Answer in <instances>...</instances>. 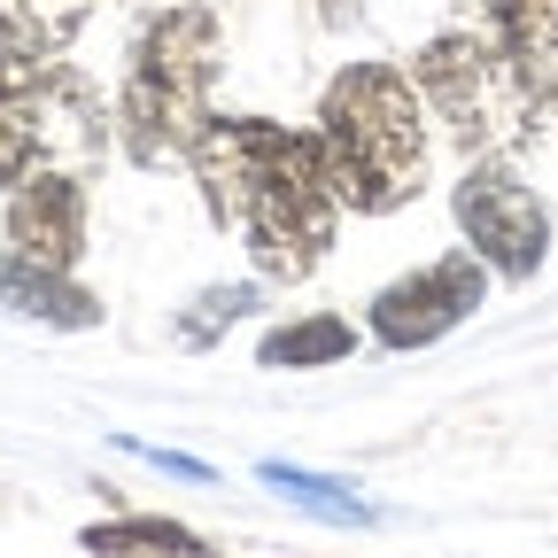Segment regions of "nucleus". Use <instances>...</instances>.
I'll return each instance as SVG.
<instances>
[{"label":"nucleus","mask_w":558,"mask_h":558,"mask_svg":"<svg viewBox=\"0 0 558 558\" xmlns=\"http://www.w3.org/2000/svg\"><path fill=\"white\" fill-rule=\"evenodd\" d=\"M318 148L341 209H403L427 186V101L388 62H349L318 101Z\"/></svg>","instance_id":"nucleus-1"},{"label":"nucleus","mask_w":558,"mask_h":558,"mask_svg":"<svg viewBox=\"0 0 558 558\" xmlns=\"http://www.w3.org/2000/svg\"><path fill=\"white\" fill-rule=\"evenodd\" d=\"M218 16L209 9H163L148 16L117 94V140L132 148V163L171 171L186 163L194 132L209 124V86H218Z\"/></svg>","instance_id":"nucleus-2"},{"label":"nucleus","mask_w":558,"mask_h":558,"mask_svg":"<svg viewBox=\"0 0 558 558\" xmlns=\"http://www.w3.org/2000/svg\"><path fill=\"white\" fill-rule=\"evenodd\" d=\"M411 86H418L427 117L458 140L465 156L520 148V140L535 132V117H543L497 32H435L411 54Z\"/></svg>","instance_id":"nucleus-3"},{"label":"nucleus","mask_w":558,"mask_h":558,"mask_svg":"<svg viewBox=\"0 0 558 558\" xmlns=\"http://www.w3.org/2000/svg\"><path fill=\"white\" fill-rule=\"evenodd\" d=\"M333 226H341V194H333V171H326V148L318 132H288L279 124L271 156L256 171V194H248V256L264 279H311L333 248Z\"/></svg>","instance_id":"nucleus-4"},{"label":"nucleus","mask_w":558,"mask_h":558,"mask_svg":"<svg viewBox=\"0 0 558 558\" xmlns=\"http://www.w3.org/2000/svg\"><path fill=\"white\" fill-rule=\"evenodd\" d=\"M450 209H458L465 248L488 271H505V279H535L543 271V256H550V209H543V194L505 156H473V171L450 186Z\"/></svg>","instance_id":"nucleus-5"},{"label":"nucleus","mask_w":558,"mask_h":558,"mask_svg":"<svg viewBox=\"0 0 558 558\" xmlns=\"http://www.w3.org/2000/svg\"><path fill=\"white\" fill-rule=\"evenodd\" d=\"M488 295V264L481 256H442V264H418L403 271L396 288L373 295V341L380 349H427L442 333H458Z\"/></svg>","instance_id":"nucleus-6"},{"label":"nucleus","mask_w":558,"mask_h":558,"mask_svg":"<svg viewBox=\"0 0 558 558\" xmlns=\"http://www.w3.org/2000/svg\"><path fill=\"white\" fill-rule=\"evenodd\" d=\"M9 248L24 264H54V271L78 264V248H86V186H78V171L32 163L9 186Z\"/></svg>","instance_id":"nucleus-7"},{"label":"nucleus","mask_w":558,"mask_h":558,"mask_svg":"<svg viewBox=\"0 0 558 558\" xmlns=\"http://www.w3.org/2000/svg\"><path fill=\"white\" fill-rule=\"evenodd\" d=\"M488 32L505 39L535 109L558 117V0H488Z\"/></svg>","instance_id":"nucleus-8"},{"label":"nucleus","mask_w":558,"mask_h":558,"mask_svg":"<svg viewBox=\"0 0 558 558\" xmlns=\"http://www.w3.org/2000/svg\"><path fill=\"white\" fill-rule=\"evenodd\" d=\"M0 303H9L16 318H39V326H62V333H86L101 318V303L86 288H70V271L54 264H0Z\"/></svg>","instance_id":"nucleus-9"},{"label":"nucleus","mask_w":558,"mask_h":558,"mask_svg":"<svg viewBox=\"0 0 558 558\" xmlns=\"http://www.w3.org/2000/svg\"><path fill=\"white\" fill-rule=\"evenodd\" d=\"M32 78H39V54H9V47H0V194H9V186L39 163Z\"/></svg>","instance_id":"nucleus-10"},{"label":"nucleus","mask_w":558,"mask_h":558,"mask_svg":"<svg viewBox=\"0 0 558 558\" xmlns=\"http://www.w3.org/2000/svg\"><path fill=\"white\" fill-rule=\"evenodd\" d=\"M94 0H0V47L9 54H62L86 32Z\"/></svg>","instance_id":"nucleus-11"},{"label":"nucleus","mask_w":558,"mask_h":558,"mask_svg":"<svg viewBox=\"0 0 558 558\" xmlns=\"http://www.w3.org/2000/svg\"><path fill=\"white\" fill-rule=\"evenodd\" d=\"M349 349H357V333H349L341 318H295V326L264 333L256 357H264V365H341Z\"/></svg>","instance_id":"nucleus-12"},{"label":"nucleus","mask_w":558,"mask_h":558,"mask_svg":"<svg viewBox=\"0 0 558 558\" xmlns=\"http://www.w3.org/2000/svg\"><path fill=\"white\" fill-rule=\"evenodd\" d=\"M264 481H271V488H288L295 505L326 512V520H349V527H365V520H373V512H365L357 497H349L341 481H326V473H303V465H279V458H271V465H264Z\"/></svg>","instance_id":"nucleus-13"},{"label":"nucleus","mask_w":558,"mask_h":558,"mask_svg":"<svg viewBox=\"0 0 558 558\" xmlns=\"http://www.w3.org/2000/svg\"><path fill=\"white\" fill-rule=\"evenodd\" d=\"M86 550H209V543L179 520H101L86 527Z\"/></svg>","instance_id":"nucleus-14"},{"label":"nucleus","mask_w":558,"mask_h":558,"mask_svg":"<svg viewBox=\"0 0 558 558\" xmlns=\"http://www.w3.org/2000/svg\"><path fill=\"white\" fill-rule=\"evenodd\" d=\"M256 311V288L241 279V288H209V295H194L186 303V318H179V349H209L233 318H248Z\"/></svg>","instance_id":"nucleus-15"},{"label":"nucleus","mask_w":558,"mask_h":558,"mask_svg":"<svg viewBox=\"0 0 558 558\" xmlns=\"http://www.w3.org/2000/svg\"><path fill=\"white\" fill-rule=\"evenodd\" d=\"M124 442H132V435H124ZM132 450L148 458V465H163V473H179V481H209V465H202V458H179V450H148V442H132Z\"/></svg>","instance_id":"nucleus-16"}]
</instances>
